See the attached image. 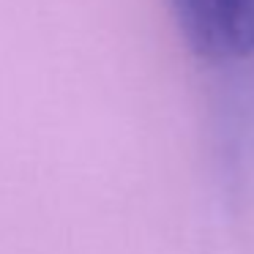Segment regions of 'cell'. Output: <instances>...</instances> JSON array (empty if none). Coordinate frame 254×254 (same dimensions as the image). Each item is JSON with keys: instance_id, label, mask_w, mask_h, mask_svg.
<instances>
[{"instance_id": "cell-1", "label": "cell", "mask_w": 254, "mask_h": 254, "mask_svg": "<svg viewBox=\"0 0 254 254\" xmlns=\"http://www.w3.org/2000/svg\"><path fill=\"white\" fill-rule=\"evenodd\" d=\"M189 50L208 63L254 58V0H170Z\"/></svg>"}]
</instances>
